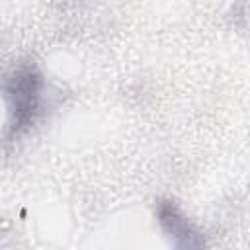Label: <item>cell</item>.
I'll list each match as a JSON object with an SVG mask.
<instances>
[{
	"label": "cell",
	"mask_w": 250,
	"mask_h": 250,
	"mask_svg": "<svg viewBox=\"0 0 250 250\" xmlns=\"http://www.w3.org/2000/svg\"><path fill=\"white\" fill-rule=\"evenodd\" d=\"M43 90V78L33 66H20L6 84V94L14 113V129L20 131L33 123L35 113L39 111Z\"/></svg>",
	"instance_id": "obj_1"
},
{
	"label": "cell",
	"mask_w": 250,
	"mask_h": 250,
	"mask_svg": "<svg viewBox=\"0 0 250 250\" xmlns=\"http://www.w3.org/2000/svg\"><path fill=\"white\" fill-rule=\"evenodd\" d=\"M158 221L174 240L176 250H203L205 242L201 232L182 215V211L172 201H162L158 205Z\"/></svg>",
	"instance_id": "obj_2"
}]
</instances>
